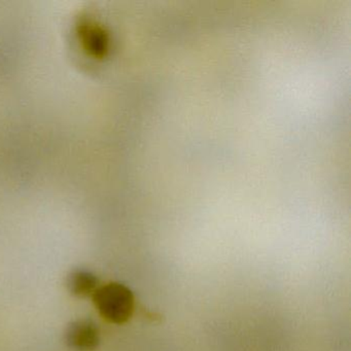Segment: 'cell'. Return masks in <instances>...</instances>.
I'll list each match as a JSON object with an SVG mask.
<instances>
[{"mask_svg":"<svg viewBox=\"0 0 351 351\" xmlns=\"http://www.w3.org/2000/svg\"><path fill=\"white\" fill-rule=\"evenodd\" d=\"M98 278L88 270L77 269L67 277V287L73 295L86 298L97 291Z\"/></svg>","mask_w":351,"mask_h":351,"instance_id":"cell-3","label":"cell"},{"mask_svg":"<svg viewBox=\"0 0 351 351\" xmlns=\"http://www.w3.org/2000/svg\"><path fill=\"white\" fill-rule=\"evenodd\" d=\"M64 339L71 350L93 351L100 343L99 328L93 320H75L67 326Z\"/></svg>","mask_w":351,"mask_h":351,"instance_id":"cell-2","label":"cell"},{"mask_svg":"<svg viewBox=\"0 0 351 351\" xmlns=\"http://www.w3.org/2000/svg\"><path fill=\"white\" fill-rule=\"evenodd\" d=\"M99 313L112 324H122L132 317L134 295L126 285L112 282L97 289L93 295Z\"/></svg>","mask_w":351,"mask_h":351,"instance_id":"cell-1","label":"cell"}]
</instances>
